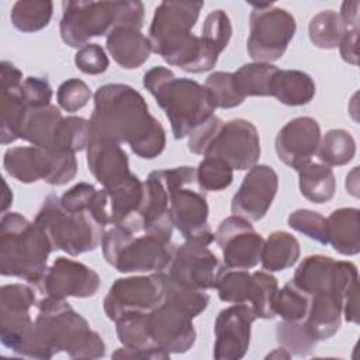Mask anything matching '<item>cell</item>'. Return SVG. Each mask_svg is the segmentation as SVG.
<instances>
[{"instance_id": "cell-1", "label": "cell", "mask_w": 360, "mask_h": 360, "mask_svg": "<svg viewBox=\"0 0 360 360\" xmlns=\"http://www.w3.org/2000/svg\"><path fill=\"white\" fill-rule=\"evenodd\" d=\"M91 139L128 143L142 159L158 158L166 146V131L139 91L122 83L100 86L90 117Z\"/></svg>"}, {"instance_id": "cell-2", "label": "cell", "mask_w": 360, "mask_h": 360, "mask_svg": "<svg viewBox=\"0 0 360 360\" xmlns=\"http://www.w3.org/2000/svg\"><path fill=\"white\" fill-rule=\"evenodd\" d=\"M38 315L20 356L51 359L65 352L72 359H100L105 343L66 300L48 297L38 302Z\"/></svg>"}, {"instance_id": "cell-3", "label": "cell", "mask_w": 360, "mask_h": 360, "mask_svg": "<svg viewBox=\"0 0 360 360\" xmlns=\"http://www.w3.org/2000/svg\"><path fill=\"white\" fill-rule=\"evenodd\" d=\"M143 87L165 111L174 139H183L214 115L215 105L198 82L176 75L165 66H153L143 75Z\"/></svg>"}, {"instance_id": "cell-4", "label": "cell", "mask_w": 360, "mask_h": 360, "mask_svg": "<svg viewBox=\"0 0 360 360\" xmlns=\"http://www.w3.org/2000/svg\"><path fill=\"white\" fill-rule=\"evenodd\" d=\"M165 298L148 312V328L153 342L169 353H186L195 343L193 319L207 309L210 297L205 291L191 290L174 283L166 271Z\"/></svg>"}, {"instance_id": "cell-5", "label": "cell", "mask_w": 360, "mask_h": 360, "mask_svg": "<svg viewBox=\"0 0 360 360\" xmlns=\"http://www.w3.org/2000/svg\"><path fill=\"white\" fill-rule=\"evenodd\" d=\"M53 246L42 228L18 212H4L0 221V273L38 284L48 270Z\"/></svg>"}, {"instance_id": "cell-6", "label": "cell", "mask_w": 360, "mask_h": 360, "mask_svg": "<svg viewBox=\"0 0 360 360\" xmlns=\"http://www.w3.org/2000/svg\"><path fill=\"white\" fill-rule=\"evenodd\" d=\"M59 32L72 48H82L93 37L108 35L117 25H143L141 1H63Z\"/></svg>"}, {"instance_id": "cell-7", "label": "cell", "mask_w": 360, "mask_h": 360, "mask_svg": "<svg viewBox=\"0 0 360 360\" xmlns=\"http://www.w3.org/2000/svg\"><path fill=\"white\" fill-rule=\"evenodd\" d=\"M169 193V212L173 226L186 240L210 245L215 233L208 224L205 190L198 184L195 167L179 166L159 170Z\"/></svg>"}, {"instance_id": "cell-8", "label": "cell", "mask_w": 360, "mask_h": 360, "mask_svg": "<svg viewBox=\"0 0 360 360\" xmlns=\"http://www.w3.org/2000/svg\"><path fill=\"white\" fill-rule=\"evenodd\" d=\"M34 222L42 228L53 250L59 249L70 256L96 250L105 232L90 212L66 211L55 194H49L44 200Z\"/></svg>"}, {"instance_id": "cell-9", "label": "cell", "mask_w": 360, "mask_h": 360, "mask_svg": "<svg viewBox=\"0 0 360 360\" xmlns=\"http://www.w3.org/2000/svg\"><path fill=\"white\" fill-rule=\"evenodd\" d=\"M101 248L107 263L120 273H156L169 267L176 246L150 233H132L112 225L104 232Z\"/></svg>"}, {"instance_id": "cell-10", "label": "cell", "mask_w": 360, "mask_h": 360, "mask_svg": "<svg viewBox=\"0 0 360 360\" xmlns=\"http://www.w3.org/2000/svg\"><path fill=\"white\" fill-rule=\"evenodd\" d=\"M204 1H162L149 27L152 52L176 66L195 45L194 28Z\"/></svg>"}, {"instance_id": "cell-11", "label": "cell", "mask_w": 360, "mask_h": 360, "mask_svg": "<svg viewBox=\"0 0 360 360\" xmlns=\"http://www.w3.org/2000/svg\"><path fill=\"white\" fill-rule=\"evenodd\" d=\"M3 166L11 177L25 184L44 180L51 186H63L73 180L77 173L75 153L49 150L34 145L7 149Z\"/></svg>"}, {"instance_id": "cell-12", "label": "cell", "mask_w": 360, "mask_h": 360, "mask_svg": "<svg viewBox=\"0 0 360 360\" xmlns=\"http://www.w3.org/2000/svg\"><path fill=\"white\" fill-rule=\"evenodd\" d=\"M246 51L255 62L271 63L280 59L295 35V18L274 4L250 3Z\"/></svg>"}, {"instance_id": "cell-13", "label": "cell", "mask_w": 360, "mask_h": 360, "mask_svg": "<svg viewBox=\"0 0 360 360\" xmlns=\"http://www.w3.org/2000/svg\"><path fill=\"white\" fill-rule=\"evenodd\" d=\"M218 297L224 302L249 304L255 315L262 319H273L274 298L278 283L267 271L249 273L248 270H224L218 284Z\"/></svg>"}, {"instance_id": "cell-14", "label": "cell", "mask_w": 360, "mask_h": 360, "mask_svg": "<svg viewBox=\"0 0 360 360\" xmlns=\"http://www.w3.org/2000/svg\"><path fill=\"white\" fill-rule=\"evenodd\" d=\"M165 291L163 271L117 278L103 301L104 312L114 322L129 312H150L162 304Z\"/></svg>"}, {"instance_id": "cell-15", "label": "cell", "mask_w": 360, "mask_h": 360, "mask_svg": "<svg viewBox=\"0 0 360 360\" xmlns=\"http://www.w3.org/2000/svg\"><path fill=\"white\" fill-rule=\"evenodd\" d=\"M291 281L309 297L316 292L335 291L346 300L350 292L359 290L357 267L352 262H336L323 255L307 256Z\"/></svg>"}, {"instance_id": "cell-16", "label": "cell", "mask_w": 360, "mask_h": 360, "mask_svg": "<svg viewBox=\"0 0 360 360\" xmlns=\"http://www.w3.org/2000/svg\"><path fill=\"white\" fill-rule=\"evenodd\" d=\"M166 274L179 285L207 291L217 288L225 267L207 245L186 240L174 248Z\"/></svg>"}, {"instance_id": "cell-17", "label": "cell", "mask_w": 360, "mask_h": 360, "mask_svg": "<svg viewBox=\"0 0 360 360\" xmlns=\"http://www.w3.org/2000/svg\"><path fill=\"white\" fill-rule=\"evenodd\" d=\"M215 242L222 250L225 269L249 270L259 264L264 239L255 231L250 221L231 215L219 222Z\"/></svg>"}, {"instance_id": "cell-18", "label": "cell", "mask_w": 360, "mask_h": 360, "mask_svg": "<svg viewBox=\"0 0 360 360\" xmlns=\"http://www.w3.org/2000/svg\"><path fill=\"white\" fill-rule=\"evenodd\" d=\"M35 304V294L30 285L14 283L0 288V339L1 343L18 354L25 345L34 321L30 309Z\"/></svg>"}, {"instance_id": "cell-19", "label": "cell", "mask_w": 360, "mask_h": 360, "mask_svg": "<svg viewBox=\"0 0 360 360\" xmlns=\"http://www.w3.org/2000/svg\"><path fill=\"white\" fill-rule=\"evenodd\" d=\"M204 156L219 158L232 170H249L260 158V139L256 127L243 118L224 122Z\"/></svg>"}, {"instance_id": "cell-20", "label": "cell", "mask_w": 360, "mask_h": 360, "mask_svg": "<svg viewBox=\"0 0 360 360\" xmlns=\"http://www.w3.org/2000/svg\"><path fill=\"white\" fill-rule=\"evenodd\" d=\"M257 319L249 304H233L217 315L214 323V359L239 360L250 345L252 325Z\"/></svg>"}, {"instance_id": "cell-21", "label": "cell", "mask_w": 360, "mask_h": 360, "mask_svg": "<svg viewBox=\"0 0 360 360\" xmlns=\"http://www.w3.org/2000/svg\"><path fill=\"white\" fill-rule=\"evenodd\" d=\"M38 290L55 298H86L93 297L100 288V276L89 266L68 259L58 257L48 267L39 283Z\"/></svg>"}, {"instance_id": "cell-22", "label": "cell", "mask_w": 360, "mask_h": 360, "mask_svg": "<svg viewBox=\"0 0 360 360\" xmlns=\"http://www.w3.org/2000/svg\"><path fill=\"white\" fill-rule=\"evenodd\" d=\"M278 176L267 165H255L243 177V181L232 198L231 211L233 215L250 222L262 219L277 194Z\"/></svg>"}, {"instance_id": "cell-23", "label": "cell", "mask_w": 360, "mask_h": 360, "mask_svg": "<svg viewBox=\"0 0 360 360\" xmlns=\"http://www.w3.org/2000/svg\"><path fill=\"white\" fill-rule=\"evenodd\" d=\"M321 136V128L316 120L297 117L278 131L274 142L276 153L284 165L300 170L311 163L314 155H316Z\"/></svg>"}, {"instance_id": "cell-24", "label": "cell", "mask_w": 360, "mask_h": 360, "mask_svg": "<svg viewBox=\"0 0 360 360\" xmlns=\"http://www.w3.org/2000/svg\"><path fill=\"white\" fill-rule=\"evenodd\" d=\"M148 312H129L115 321L117 336L122 347L112 353L115 359L167 360L170 353L160 349L152 339L148 328Z\"/></svg>"}, {"instance_id": "cell-25", "label": "cell", "mask_w": 360, "mask_h": 360, "mask_svg": "<svg viewBox=\"0 0 360 360\" xmlns=\"http://www.w3.org/2000/svg\"><path fill=\"white\" fill-rule=\"evenodd\" d=\"M87 167L105 190L122 183L132 174L128 155L120 143L111 141H90L87 146Z\"/></svg>"}, {"instance_id": "cell-26", "label": "cell", "mask_w": 360, "mask_h": 360, "mask_svg": "<svg viewBox=\"0 0 360 360\" xmlns=\"http://www.w3.org/2000/svg\"><path fill=\"white\" fill-rule=\"evenodd\" d=\"M146 204L142 211L143 232L172 242L173 224L169 212V193L159 170L152 172L146 181Z\"/></svg>"}, {"instance_id": "cell-27", "label": "cell", "mask_w": 360, "mask_h": 360, "mask_svg": "<svg viewBox=\"0 0 360 360\" xmlns=\"http://www.w3.org/2000/svg\"><path fill=\"white\" fill-rule=\"evenodd\" d=\"M105 46L112 59L124 69L142 66L152 53L150 41L141 28L134 25H117L107 35Z\"/></svg>"}, {"instance_id": "cell-28", "label": "cell", "mask_w": 360, "mask_h": 360, "mask_svg": "<svg viewBox=\"0 0 360 360\" xmlns=\"http://www.w3.org/2000/svg\"><path fill=\"white\" fill-rule=\"evenodd\" d=\"M343 297L335 291L311 295L307 318L302 321L316 342L332 338L340 328L343 315Z\"/></svg>"}, {"instance_id": "cell-29", "label": "cell", "mask_w": 360, "mask_h": 360, "mask_svg": "<svg viewBox=\"0 0 360 360\" xmlns=\"http://www.w3.org/2000/svg\"><path fill=\"white\" fill-rule=\"evenodd\" d=\"M328 245L345 256L360 252V211L353 207L335 210L326 218Z\"/></svg>"}, {"instance_id": "cell-30", "label": "cell", "mask_w": 360, "mask_h": 360, "mask_svg": "<svg viewBox=\"0 0 360 360\" xmlns=\"http://www.w3.org/2000/svg\"><path fill=\"white\" fill-rule=\"evenodd\" d=\"M62 120L63 115L56 105L49 104L41 108H28L20 139H24L34 146L52 150Z\"/></svg>"}, {"instance_id": "cell-31", "label": "cell", "mask_w": 360, "mask_h": 360, "mask_svg": "<svg viewBox=\"0 0 360 360\" xmlns=\"http://www.w3.org/2000/svg\"><path fill=\"white\" fill-rule=\"evenodd\" d=\"M21 84L13 82L0 83V136L1 145L20 139L22 122L28 107L21 96Z\"/></svg>"}, {"instance_id": "cell-32", "label": "cell", "mask_w": 360, "mask_h": 360, "mask_svg": "<svg viewBox=\"0 0 360 360\" xmlns=\"http://www.w3.org/2000/svg\"><path fill=\"white\" fill-rule=\"evenodd\" d=\"M316 93L314 79L301 70L278 69L271 83V96L281 104L298 107L308 104Z\"/></svg>"}, {"instance_id": "cell-33", "label": "cell", "mask_w": 360, "mask_h": 360, "mask_svg": "<svg viewBox=\"0 0 360 360\" xmlns=\"http://www.w3.org/2000/svg\"><path fill=\"white\" fill-rule=\"evenodd\" d=\"M301 248L297 238L285 231L271 232L263 243L260 263L269 273L292 267L300 259Z\"/></svg>"}, {"instance_id": "cell-34", "label": "cell", "mask_w": 360, "mask_h": 360, "mask_svg": "<svg viewBox=\"0 0 360 360\" xmlns=\"http://www.w3.org/2000/svg\"><path fill=\"white\" fill-rule=\"evenodd\" d=\"M277 72L278 68L273 63H245L233 72L235 89L245 98L271 96V83Z\"/></svg>"}, {"instance_id": "cell-35", "label": "cell", "mask_w": 360, "mask_h": 360, "mask_svg": "<svg viewBox=\"0 0 360 360\" xmlns=\"http://www.w3.org/2000/svg\"><path fill=\"white\" fill-rule=\"evenodd\" d=\"M298 172L301 194L311 202L330 201L336 191V179L332 169L323 163H308Z\"/></svg>"}, {"instance_id": "cell-36", "label": "cell", "mask_w": 360, "mask_h": 360, "mask_svg": "<svg viewBox=\"0 0 360 360\" xmlns=\"http://www.w3.org/2000/svg\"><path fill=\"white\" fill-rule=\"evenodd\" d=\"M52 13L53 3L49 0H20L13 4L10 20L15 30L30 34L45 28Z\"/></svg>"}, {"instance_id": "cell-37", "label": "cell", "mask_w": 360, "mask_h": 360, "mask_svg": "<svg viewBox=\"0 0 360 360\" xmlns=\"http://www.w3.org/2000/svg\"><path fill=\"white\" fill-rule=\"evenodd\" d=\"M356 153V142L350 132L346 129L335 128L329 129L321 136L316 155L319 160L326 166H343L347 165Z\"/></svg>"}, {"instance_id": "cell-38", "label": "cell", "mask_w": 360, "mask_h": 360, "mask_svg": "<svg viewBox=\"0 0 360 360\" xmlns=\"http://www.w3.org/2000/svg\"><path fill=\"white\" fill-rule=\"evenodd\" d=\"M308 34L311 42L316 48L333 49L339 46L343 38L345 25L339 13L333 10H323L311 18Z\"/></svg>"}, {"instance_id": "cell-39", "label": "cell", "mask_w": 360, "mask_h": 360, "mask_svg": "<svg viewBox=\"0 0 360 360\" xmlns=\"http://www.w3.org/2000/svg\"><path fill=\"white\" fill-rule=\"evenodd\" d=\"M90 141H91L90 121L76 115L63 117L59 125L55 146L52 150L76 153L83 149H87Z\"/></svg>"}, {"instance_id": "cell-40", "label": "cell", "mask_w": 360, "mask_h": 360, "mask_svg": "<svg viewBox=\"0 0 360 360\" xmlns=\"http://www.w3.org/2000/svg\"><path fill=\"white\" fill-rule=\"evenodd\" d=\"M311 297L301 291L291 280L277 291L274 298V312L283 321L302 322L309 309Z\"/></svg>"}, {"instance_id": "cell-41", "label": "cell", "mask_w": 360, "mask_h": 360, "mask_svg": "<svg viewBox=\"0 0 360 360\" xmlns=\"http://www.w3.org/2000/svg\"><path fill=\"white\" fill-rule=\"evenodd\" d=\"M277 342L291 353V356H308L316 346V340L308 332L304 322L281 321L276 328Z\"/></svg>"}, {"instance_id": "cell-42", "label": "cell", "mask_w": 360, "mask_h": 360, "mask_svg": "<svg viewBox=\"0 0 360 360\" xmlns=\"http://www.w3.org/2000/svg\"><path fill=\"white\" fill-rule=\"evenodd\" d=\"M197 181L205 191H221L231 186L233 180L232 167L219 158L204 156L195 167Z\"/></svg>"}, {"instance_id": "cell-43", "label": "cell", "mask_w": 360, "mask_h": 360, "mask_svg": "<svg viewBox=\"0 0 360 360\" xmlns=\"http://www.w3.org/2000/svg\"><path fill=\"white\" fill-rule=\"evenodd\" d=\"M345 25V34L339 44L340 56L350 65H357V38H359V1H345L339 13Z\"/></svg>"}, {"instance_id": "cell-44", "label": "cell", "mask_w": 360, "mask_h": 360, "mask_svg": "<svg viewBox=\"0 0 360 360\" xmlns=\"http://www.w3.org/2000/svg\"><path fill=\"white\" fill-rule=\"evenodd\" d=\"M204 87L207 89L215 108H233L245 101L233 84V73L231 72H214L211 73Z\"/></svg>"}, {"instance_id": "cell-45", "label": "cell", "mask_w": 360, "mask_h": 360, "mask_svg": "<svg viewBox=\"0 0 360 360\" xmlns=\"http://www.w3.org/2000/svg\"><path fill=\"white\" fill-rule=\"evenodd\" d=\"M287 222L291 229L308 236L321 245H328L326 218L322 214L312 210L300 208L288 215Z\"/></svg>"}, {"instance_id": "cell-46", "label": "cell", "mask_w": 360, "mask_h": 360, "mask_svg": "<svg viewBox=\"0 0 360 360\" xmlns=\"http://www.w3.org/2000/svg\"><path fill=\"white\" fill-rule=\"evenodd\" d=\"M201 37L221 53L229 44L232 37V24L224 10L211 11L204 21Z\"/></svg>"}, {"instance_id": "cell-47", "label": "cell", "mask_w": 360, "mask_h": 360, "mask_svg": "<svg viewBox=\"0 0 360 360\" xmlns=\"http://www.w3.org/2000/svg\"><path fill=\"white\" fill-rule=\"evenodd\" d=\"M90 97L91 91L89 86L77 77L65 80L56 91L59 107L68 112H76L82 110L90 101Z\"/></svg>"}, {"instance_id": "cell-48", "label": "cell", "mask_w": 360, "mask_h": 360, "mask_svg": "<svg viewBox=\"0 0 360 360\" xmlns=\"http://www.w3.org/2000/svg\"><path fill=\"white\" fill-rule=\"evenodd\" d=\"M75 65L86 75H101L107 70L110 60L105 51L98 44H87L77 49Z\"/></svg>"}, {"instance_id": "cell-49", "label": "cell", "mask_w": 360, "mask_h": 360, "mask_svg": "<svg viewBox=\"0 0 360 360\" xmlns=\"http://www.w3.org/2000/svg\"><path fill=\"white\" fill-rule=\"evenodd\" d=\"M222 125H224V121L214 114L205 122H202L201 125L194 128L190 132V135L187 136L188 138V142H187L188 150L194 155L204 156L205 152L208 150L210 145L212 143V141L215 139L218 132L221 131Z\"/></svg>"}, {"instance_id": "cell-50", "label": "cell", "mask_w": 360, "mask_h": 360, "mask_svg": "<svg viewBox=\"0 0 360 360\" xmlns=\"http://www.w3.org/2000/svg\"><path fill=\"white\" fill-rule=\"evenodd\" d=\"M21 96L28 108H41L51 104L52 87L46 79L30 76L22 80Z\"/></svg>"}, {"instance_id": "cell-51", "label": "cell", "mask_w": 360, "mask_h": 360, "mask_svg": "<svg viewBox=\"0 0 360 360\" xmlns=\"http://www.w3.org/2000/svg\"><path fill=\"white\" fill-rule=\"evenodd\" d=\"M96 187L90 183H77L65 191L59 200L62 207L69 212H90V207L96 197Z\"/></svg>"}, {"instance_id": "cell-52", "label": "cell", "mask_w": 360, "mask_h": 360, "mask_svg": "<svg viewBox=\"0 0 360 360\" xmlns=\"http://www.w3.org/2000/svg\"><path fill=\"white\" fill-rule=\"evenodd\" d=\"M346 188H347V193H350L354 197H359V181H357V173L354 174V179H352L350 173L347 174L346 177Z\"/></svg>"}, {"instance_id": "cell-53", "label": "cell", "mask_w": 360, "mask_h": 360, "mask_svg": "<svg viewBox=\"0 0 360 360\" xmlns=\"http://www.w3.org/2000/svg\"><path fill=\"white\" fill-rule=\"evenodd\" d=\"M291 357V353L288 350H285L284 347H278V349H274L273 352H270L266 359H290Z\"/></svg>"}, {"instance_id": "cell-54", "label": "cell", "mask_w": 360, "mask_h": 360, "mask_svg": "<svg viewBox=\"0 0 360 360\" xmlns=\"http://www.w3.org/2000/svg\"><path fill=\"white\" fill-rule=\"evenodd\" d=\"M13 202V193L8 190L7 183L4 181V197H3V214L7 211L8 205Z\"/></svg>"}]
</instances>
